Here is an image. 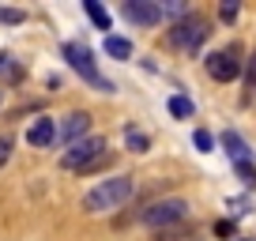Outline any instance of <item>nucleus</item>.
Listing matches in <instances>:
<instances>
[{"label":"nucleus","instance_id":"f257e3e1","mask_svg":"<svg viewBox=\"0 0 256 241\" xmlns=\"http://www.w3.org/2000/svg\"><path fill=\"white\" fill-rule=\"evenodd\" d=\"M132 188H136V181H132L128 174L106 177V181H98L94 188H87V192H83V211H87V215H106V211H117L120 204L132 196Z\"/></svg>","mask_w":256,"mask_h":241},{"label":"nucleus","instance_id":"f03ea898","mask_svg":"<svg viewBox=\"0 0 256 241\" xmlns=\"http://www.w3.org/2000/svg\"><path fill=\"white\" fill-rule=\"evenodd\" d=\"M98 158H106V136H83L80 144H72L60 154V166L76 170V174H87Z\"/></svg>","mask_w":256,"mask_h":241},{"label":"nucleus","instance_id":"7ed1b4c3","mask_svg":"<svg viewBox=\"0 0 256 241\" xmlns=\"http://www.w3.org/2000/svg\"><path fill=\"white\" fill-rule=\"evenodd\" d=\"M208 34H211V30H208V19L196 16V12H184V16L174 23V30H170V46L196 53V49L204 46V38H208Z\"/></svg>","mask_w":256,"mask_h":241},{"label":"nucleus","instance_id":"20e7f679","mask_svg":"<svg viewBox=\"0 0 256 241\" xmlns=\"http://www.w3.org/2000/svg\"><path fill=\"white\" fill-rule=\"evenodd\" d=\"M184 215H188V204L170 196V200H158V204L140 211V222L151 226V230H166V226H174V222H184Z\"/></svg>","mask_w":256,"mask_h":241},{"label":"nucleus","instance_id":"39448f33","mask_svg":"<svg viewBox=\"0 0 256 241\" xmlns=\"http://www.w3.org/2000/svg\"><path fill=\"white\" fill-rule=\"evenodd\" d=\"M204 64H208V76H211L215 83H234V80L241 76V46L215 49Z\"/></svg>","mask_w":256,"mask_h":241},{"label":"nucleus","instance_id":"423d86ee","mask_svg":"<svg viewBox=\"0 0 256 241\" xmlns=\"http://www.w3.org/2000/svg\"><path fill=\"white\" fill-rule=\"evenodd\" d=\"M64 56H68V64H72L76 72H80L83 80L90 83V87H98L102 94H110V90H113V83L98 76V68H94V60H90V49H87V46H80V42H68V46H64Z\"/></svg>","mask_w":256,"mask_h":241},{"label":"nucleus","instance_id":"0eeeda50","mask_svg":"<svg viewBox=\"0 0 256 241\" xmlns=\"http://www.w3.org/2000/svg\"><path fill=\"white\" fill-rule=\"evenodd\" d=\"M87 128H90V113L76 110V113L64 117V124H56V140H68V147H72V144H80V140L87 136Z\"/></svg>","mask_w":256,"mask_h":241},{"label":"nucleus","instance_id":"6e6552de","mask_svg":"<svg viewBox=\"0 0 256 241\" xmlns=\"http://www.w3.org/2000/svg\"><path fill=\"white\" fill-rule=\"evenodd\" d=\"M124 16L132 19L136 26H154L162 19V8H158V4H151V0H128V4H124Z\"/></svg>","mask_w":256,"mask_h":241},{"label":"nucleus","instance_id":"1a4fd4ad","mask_svg":"<svg viewBox=\"0 0 256 241\" xmlns=\"http://www.w3.org/2000/svg\"><path fill=\"white\" fill-rule=\"evenodd\" d=\"M26 144L30 147H53L56 144V120L53 117H38L26 128Z\"/></svg>","mask_w":256,"mask_h":241},{"label":"nucleus","instance_id":"9d476101","mask_svg":"<svg viewBox=\"0 0 256 241\" xmlns=\"http://www.w3.org/2000/svg\"><path fill=\"white\" fill-rule=\"evenodd\" d=\"M222 147L230 151L234 166H238V162H248V147H245V140H241L238 132H222Z\"/></svg>","mask_w":256,"mask_h":241},{"label":"nucleus","instance_id":"9b49d317","mask_svg":"<svg viewBox=\"0 0 256 241\" xmlns=\"http://www.w3.org/2000/svg\"><path fill=\"white\" fill-rule=\"evenodd\" d=\"M106 53L117 56V60H128L132 56V42L128 38H106Z\"/></svg>","mask_w":256,"mask_h":241},{"label":"nucleus","instance_id":"f8f14e48","mask_svg":"<svg viewBox=\"0 0 256 241\" xmlns=\"http://www.w3.org/2000/svg\"><path fill=\"white\" fill-rule=\"evenodd\" d=\"M83 12H87V16L94 19V26H98V30H110V16H106V8H102V4H94V0H83Z\"/></svg>","mask_w":256,"mask_h":241},{"label":"nucleus","instance_id":"ddd939ff","mask_svg":"<svg viewBox=\"0 0 256 241\" xmlns=\"http://www.w3.org/2000/svg\"><path fill=\"white\" fill-rule=\"evenodd\" d=\"M124 144H128V151L144 154L147 147H151V140H147V136H144V132H140V128H128V132H124Z\"/></svg>","mask_w":256,"mask_h":241},{"label":"nucleus","instance_id":"4468645a","mask_svg":"<svg viewBox=\"0 0 256 241\" xmlns=\"http://www.w3.org/2000/svg\"><path fill=\"white\" fill-rule=\"evenodd\" d=\"M170 113H174V117H192V102L184 94H174L170 98Z\"/></svg>","mask_w":256,"mask_h":241},{"label":"nucleus","instance_id":"2eb2a0df","mask_svg":"<svg viewBox=\"0 0 256 241\" xmlns=\"http://www.w3.org/2000/svg\"><path fill=\"white\" fill-rule=\"evenodd\" d=\"M252 90H256V53L248 56V64H245V102H248Z\"/></svg>","mask_w":256,"mask_h":241},{"label":"nucleus","instance_id":"dca6fc26","mask_svg":"<svg viewBox=\"0 0 256 241\" xmlns=\"http://www.w3.org/2000/svg\"><path fill=\"white\" fill-rule=\"evenodd\" d=\"M23 12H19V8H0V23H8V26H19V23H23Z\"/></svg>","mask_w":256,"mask_h":241},{"label":"nucleus","instance_id":"f3484780","mask_svg":"<svg viewBox=\"0 0 256 241\" xmlns=\"http://www.w3.org/2000/svg\"><path fill=\"white\" fill-rule=\"evenodd\" d=\"M238 177L245 181L248 188H256V170H252V162H238Z\"/></svg>","mask_w":256,"mask_h":241},{"label":"nucleus","instance_id":"a211bd4d","mask_svg":"<svg viewBox=\"0 0 256 241\" xmlns=\"http://www.w3.org/2000/svg\"><path fill=\"white\" fill-rule=\"evenodd\" d=\"M12 147H16V140H12V136H0V166L12 158Z\"/></svg>","mask_w":256,"mask_h":241},{"label":"nucleus","instance_id":"6ab92c4d","mask_svg":"<svg viewBox=\"0 0 256 241\" xmlns=\"http://www.w3.org/2000/svg\"><path fill=\"white\" fill-rule=\"evenodd\" d=\"M218 16H222V23H234V19H238V4H222Z\"/></svg>","mask_w":256,"mask_h":241},{"label":"nucleus","instance_id":"aec40b11","mask_svg":"<svg viewBox=\"0 0 256 241\" xmlns=\"http://www.w3.org/2000/svg\"><path fill=\"white\" fill-rule=\"evenodd\" d=\"M192 144H196V147H200V151H211V136H208V132H196V136H192Z\"/></svg>","mask_w":256,"mask_h":241},{"label":"nucleus","instance_id":"412c9836","mask_svg":"<svg viewBox=\"0 0 256 241\" xmlns=\"http://www.w3.org/2000/svg\"><path fill=\"white\" fill-rule=\"evenodd\" d=\"M215 234H218V238H230V234H234V222H230V218H222V222H215Z\"/></svg>","mask_w":256,"mask_h":241},{"label":"nucleus","instance_id":"4be33fe9","mask_svg":"<svg viewBox=\"0 0 256 241\" xmlns=\"http://www.w3.org/2000/svg\"><path fill=\"white\" fill-rule=\"evenodd\" d=\"M245 208H248V200H230V211H234V215H245Z\"/></svg>","mask_w":256,"mask_h":241},{"label":"nucleus","instance_id":"5701e85b","mask_svg":"<svg viewBox=\"0 0 256 241\" xmlns=\"http://www.w3.org/2000/svg\"><path fill=\"white\" fill-rule=\"evenodd\" d=\"M12 64H16V60H12V56H8V53H0V72H8V68H12Z\"/></svg>","mask_w":256,"mask_h":241},{"label":"nucleus","instance_id":"b1692460","mask_svg":"<svg viewBox=\"0 0 256 241\" xmlns=\"http://www.w3.org/2000/svg\"><path fill=\"white\" fill-rule=\"evenodd\" d=\"M238 241H252V238H238Z\"/></svg>","mask_w":256,"mask_h":241},{"label":"nucleus","instance_id":"393cba45","mask_svg":"<svg viewBox=\"0 0 256 241\" xmlns=\"http://www.w3.org/2000/svg\"><path fill=\"white\" fill-rule=\"evenodd\" d=\"M0 102H4V90H0Z\"/></svg>","mask_w":256,"mask_h":241}]
</instances>
